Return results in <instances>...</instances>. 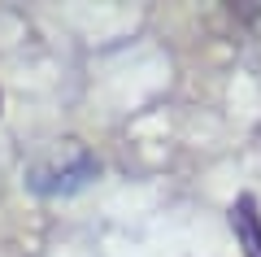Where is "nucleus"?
<instances>
[{
  "mask_svg": "<svg viewBox=\"0 0 261 257\" xmlns=\"http://www.w3.org/2000/svg\"><path fill=\"white\" fill-rule=\"evenodd\" d=\"M96 175H100V161L83 139H57L53 148H44L31 161L27 188L35 196H70V192H83Z\"/></svg>",
  "mask_w": 261,
  "mask_h": 257,
  "instance_id": "f257e3e1",
  "label": "nucleus"
},
{
  "mask_svg": "<svg viewBox=\"0 0 261 257\" xmlns=\"http://www.w3.org/2000/svg\"><path fill=\"white\" fill-rule=\"evenodd\" d=\"M231 231L240 240L244 257H261V214H257V196L252 192H244L231 205Z\"/></svg>",
  "mask_w": 261,
  "mask_h": 257,
  "instance_id": "f03ea898",
  "label": "nucleus"
}]
</instances>
